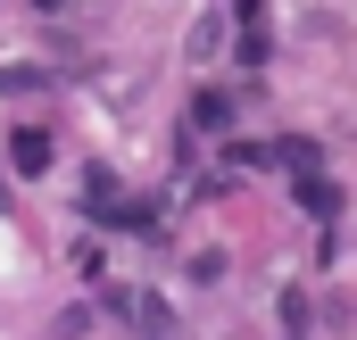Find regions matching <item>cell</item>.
I'll return each mask as SVG.
<instances>
[{
  "label": "cell",
  "instance_id": "6da1fadb",
  "mask_svg": "<svg viewBox=\"0 0 357 340\" xmlns=\"http://www.w3.org/2000/svg\"><path fill=\"white\" fill-rule=\"evenodd\" d=\"M8 158H17L25 174H42V158H50V141H42V133H17V150H8Z\"/></svg>",
  "mask_w": 357,
  "mask_h": 340
}]
</instances>
